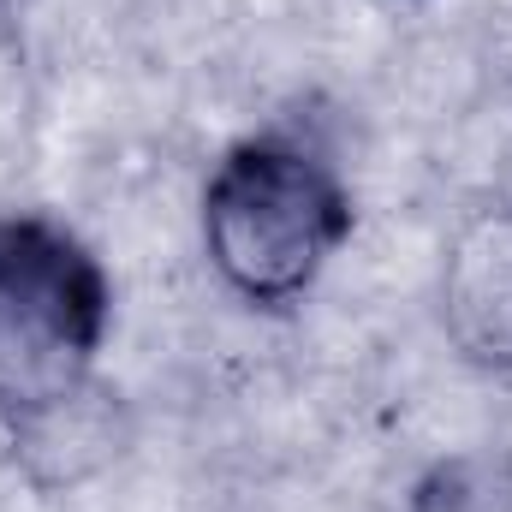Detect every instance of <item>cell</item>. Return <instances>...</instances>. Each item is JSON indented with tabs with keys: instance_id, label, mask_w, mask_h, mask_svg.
I'll list each match as a JSON object with an SVG mask.
<instances>
[{
	"instance_id": "cell-1",
	"label": "cell",
	"mask_w": 512,
	"mask_h": 512,
	"mask_svg": "<svg viewBox=\"0 0 512 512\" xmlns=\"http://www.w3.org/2000/svg\"><path fill=\"white\" fill-rule=\"evenodd\" d=\"M358 233V197L340 161L298 126H262L227 143L197 191L209 274L245 310L304 304Z\"/></svg>"
},
{
	"instance_id": "cell-4",
	"label": "cell",
	"mask_w": 512,
	"mask_h": 512,
	"mask_svg": "<svg viewBox=\"0 0 512 512\" xmlns=\"http://www.w3.org/2000/svg\"><path fill=\"white\" fill-rule=\"evenodd\" d=\"M114 399H120V393H108L102 382H90L84 393H72V399H60V405H48V411H36V417L12 423L6 435H12V453H18V465L30 471V483H42V489L84 483V477H96L108 459H120V447H126V417H120Z\"/></svg>"
},
{
	"instance_id": "cell-3",
	"label": "cell",
	"mask_w": 512,
	"mask_h": 512,
	"mask_svg": "<svg viewBox=\"0 0 512 512\" xmlns=\"http://www.w3.org/2000/svg\"><path fill=\"white\" fill-rule=\"evenodd\" d=\"M441 334L477 376H512V197L471 209L435 280Z\"/></svg>"
},
{
	"instance_id": "cell-2",
	"label": "cell",
	"mask_w": 512,
	"mask_h": 512,
	"mask_svg": "<svg viewBox=\"0 0 512 512\" xmlns=\"http://www.w3.org/2000/svg\"><path fill=\"white\" fill-rule=\"evenodd\" d=\"M108 334V262L42 209H0V429L84 393Z\"/></svg>"
}]
</instances>
